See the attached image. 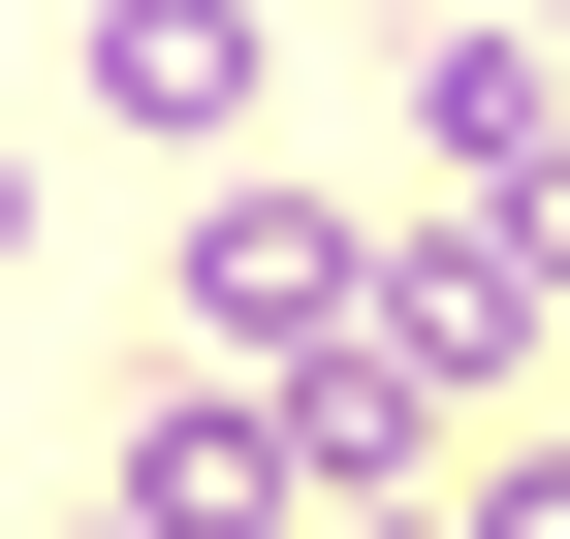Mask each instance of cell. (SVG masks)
I'll return each instance as SVG.
<instances>
[{
  "mask_svg": "<svg viewBox=\"0 0 570 539\" xmlns=\"http://www.w3.org/2000/svg\"><path fill=\"white\" fill-rule=\"evenodd\" d=\"M190 350H223V381H254V350H285V381L381 350V223H317L285 159H254V190H190Z\"/></svg>",
  "mask_w": 570,
  "mask_h": 539,
  "instance_id": "6da1fadb",
  "label": "cell"
},
{
  "mask_svg": "<svg viewBox=\"0 0 570 539\" xmlns=\"http://www.w3.org/2000/svg\"><path fill=\"white\" fill-rule=\"evenodd\" d=\"M127 539H317V444H285L254 381H159V413H127Z\"/></svg>",
  "mask_w": 570,
  "mask_h": 539,
  "instance_id": "7a4b0ae2",
  "label": "cell"
},
{
  "mask_svg": "<svg viewBox=\"0 0 570 539\" xmlns=\"http://www.w3.org/2000/svg\"><path fill=\"white\" fill-rule=\"evenodd\" d=\"M412 127H444V190H475V223H539V190H570V32H508V0H475V32L412 63Z\"/></svg>",
  "mask_w": 570,
  "mask_h": 539,
  "instance_id": "3957f363",
  "label": "cell"
},
{
  "mask_svg": "<svg viewBox=\"0 0 570 539\" xmlns=\"http://www.w3.org/2000/svg\"><path fill=\"white\" fill-rule=\"evenodd\" d=\"M96 127H254V0H96Z\"/></svg>",
  "mask_w": 570,
  "mask_h": 539,
  "instance_id": "277c9868",
  "label": "cell"
},
{
  "mask_svg": "<svg viewBox=\"0 0 570 539\" xmlns=\"http://www.w3.org/2000/svg\"><path fill=\"white\" fill-rule=\"evenodd\" d=\"M475 539H570V444H508V477H475Z\"/></svg>",
  "mask_w": 570,
  "mask_h": 539,
  "instance_id": "5b68a950",
  "label": "cell"
},
{
  "mask_svg": "<svg viewBox=\"0 0 570 539\" xmlns=\"http://www.w3.org/2000/svg\"><path fill=\"white\" fill-rule=\"evenodd\" d=\"M317 539H475V508H317Z\"/></svg>",
  "mask_w": 570,
  "mask_h": 539,
  "instance_id": "8992f818",
  "label": "cell"
},
{
  "mask_svg": "<svg viewBox=\"0 0 570 539\" xmlns=\"http://www.w3.org/2000/svg\"><path fill=\"white\" fill-rule=\"evenodd\" d=\"M0 286H32V159H0Z\"/></svg>",
  "mask_w": 570,
  "mask_h": 539,
  "instance_id": "52a82bcc",
  "label": "cell"
},
{
  "mask_svg": "<svg viewBox=\"0 0 570 539\" xmlns=\"http://www.w3.org/2000/svg\"><path fill=\"white\" fill-rule=\"evenodd\" d=\"M539 32H570V0H539Z\"/></svg>",
  "mask_w": 570,
  "mask_h": 539,
  "instance_id": "ba28073f",
  "label": "cell"
}]
</instances>
